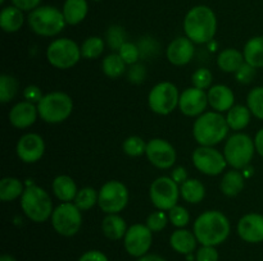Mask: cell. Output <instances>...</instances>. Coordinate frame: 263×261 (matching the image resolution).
<instances>
[{"mask_svg":"<svg viewBox=\"0 0 263 261\" xmlns=\"http://www.w3.org/2000/svg\"><path fill=\"white\" fill-rule=\"evenodd\" d=\"M186 37L195 44H207L213 40L217 31V19L211 8L198 5L187 12L184 20Z\"/></svg>","mask_w":263,"mask_h":261,"instance_id":"obj_1","label":"cell"},{"mask_svg":"<svg viewBox=\"0 0 263 261\" xmlns=\"http://www.w3.org/2000/svg\"><path fill=\"white\" fill-rule=\"evenodd\" d=\"M194 234L203 246H217L230 234V222L222 212L205 211L195 220Z\"/></svg>","mask_w":263,"mask_h":261,"instance_id":"obj_2","label":"cell"},{"mask_svg":"<svg viewBox=\"0 0 263 261\" xmlns=\"http://www.w3.org/2000/svg\"><path fill=\"white\" fill-rule=\"evenodd\" d=\"M229 124L220 113L208 112L200 115L194 123L193 133L197 142L202 146L217 145L228 136Z\"/></svg>","mask_w":263,"mask_h":261,"instance_id":"obj_3","label":"cell"},{"mask_svg":"<svg viewBox=\"0 0 263 261\" xmlns=\"http://www.w3.org/2000/svg\"><path fill=\"white\" fill-rule=\"evenodd\" d=\"M21 206L28 219L43 223L53 214L51 199L45 189L37 186L27 187L21 197Z\"/></svg>","mask_w":263,"mask_h":261,"instance_id":"obj_4","label":"cell"},{"mask_svg":"<svg viewBox=\"0 0 263 261\" xmlns=\"http://www.w3.org/2000/svg\"><path fill=\"white\" fill-rule=\"evenodd\" d=\"M31 30L40 36H55L66 26L63 12L54 7H37L28 14Z\"/></svg>","mask_w":263,"mask_h":261,"instance_id":"obj_5","label":"cell"},{"mask_svg":"<svg viewBox=\"0 0 263 261\" xmlns=\"http://www.w3.org/2000/svg\"><path fill=\"white\" fill-rule=\"evenodd\" d=\"M73 109L72 99L63 92H51L37 102V112L46 123H61L71 115Z\"/></svg>","mask_w":263,"mask_h":261,"instance_id":"obj_6","label":"cell"},{"mask_svg":"<svg viewBox=\"0 0 263 261\" xmlns=\"http://www.w3.org/2000/svg\"><path fill=\"white\" fill-rule=\"evenodd\" d=\"M254 141L249 136L244 133H236L231 136L225 145V155L226 161L235 169H243L248 166L252 158L254 155Z\"/></svg>","mask_w":263,"mask_h":261,"instance_id":"obj_7","label":"cell"},{"mask_svg":"<svg viewBox=\"0 0 263 261\" xmlns=\"http://www.w3.org/2000/svg\"><path fill=\"white\" fill-rule=\"evenodd\" d=\"M81 48L69 38H58L49 45L46 58L49 63L59 69L72 68L81 58Z\"/></svg>","mask_w":263,"mask_h":261,"instance_id":"obj_8","label":"cell"},{"mask_svg":"<svg viewBox=\"0 0 263 261\" xmlns=\"http://www.w3.org/2000/svg\"><path fill=\"white\" fill-rule=\"evenodd\" d=\"M51 224L59 234L66 235V237L74 235L82 224L80 209L71 202L61 204L51 214Z\"/></svg>","mask_w":263,"mask_h":261,"instance_id":"obj_9","label":"cell"},{"mask_svg":"<svg viewBox=\"0 0 263 261\" xmlns=\"http://www.w3.org/2000/svg\"><path fill=\"white\" fill-rule=\"evenodd\" d=\"M148 101L151 109L157 114H170L180 101L177 87L171 82H161L152 89Z\"/></svg>","mask_w":263,"mask_h":261,"instance_id":"obj_10","label":"cell"},{"mask_svg":"<svg viewBox=\"0 0 263 261\" xmlns=\"http://www.w3.org/2000/svg\"><path fill=\"white\" fill-rule=\"evenodd\" d=\"M128 202V191L121 182L109 181L100 188L98 205L108 214L122 211Z\"/></svg>","mask_w":263,"mask_h":261,"instance_id":"obj_11","label":"cell"},{"mask_svg":"<svg viewBox=\"0 0 263 261\" xmlns=\"http://www.w3.org/2000/svg\"><path fill=\"white\" fill-rule=\"evenodd\" d=\"M149 194L154 206L164 211L176 206L180 189L174 179L168 177H161L152 183Z\"/></svg>","mask_w":263,"mask_h":261,"instance_id":"obj_12","label":"cell"},{"mask_svg":"<svg viewBox=\"0 0 263 261\" xmlns=\"http://www.w3.org/2000/svg\"><path fill=\"white\" fill-rule=\"evenodd\" d=\"M193 163L195 168L207 176H218L226 168V158L220 151L211 146H200L193 153Z\"/></svg>","mask_w":263,"mask_h":261,"instance_id":"obj_13","label":"cell"},{"mask_svg":"<svg viewBox=\"0 0 263 261\" xmlns=\"http://www.w3.org/2000/svg\"><path fill=\"white\" fill-rule=\"evenodd\" d=\"M152 240V230L146 225L135 224L126 232L125 248L134 257H141L151 248Z\"/></svg>","mask_w":263,"mask_h":261,"instance_id":"obj_14","label":"cell"},{"mask_svg":"<svg viewBox=\"0 0 263 261\" xmlns=\"http://www.w3.org/2000/svg\"><path fill=\"white\" fill-rule=\"evenodd\" d=\"M146 156L154 166L168 169L176 161V151L174 146L162 138H154L146 143Z\"/></svg>","mask_w":263,"mask_h":261,"instance_id":"obj_15","label":"cell"},{"mask_svg":"<svg viewBox=\"0 0 263 261\" xmlns=\"http://www.w3.org/2000/svg\"><path fill=\"white\" fill-rule=\"evenodd\" d=\"M208 104V95L203 90L197 87H190L185 90L180 95L179 106L182 114L187 117H195V115L202 114L205 110Z\"/></svg>","mask_w":263,"mask_h":261,"instance_id":"obj_16","label":"cell"},{"mask_svg":"<svg viewBox=\"0 0 263 261\" xmlns=\"http://www.w3.org/2000/svg\"><path fill=\"white\" fill-rule=\"evenodd\" d=\"M45 151V145L41 136L36 133H27L22 136L17 143V155L25 163H36L41 159Z\"/></svg>","mask_w":263,"mask_h":261,"instance_id":"obj_17","label":"cell"},{"mask_svg":"<svg viewBox=\"0 0 263 261\" xmlns=\"http://www.w3.org/2000/svg\"><path fill=\"white\" fill-rule=\"evenodd\" d=\"M238 233L246 242L258 243L263 241V215L247 214L239 220Z\"/></svg>","mask_w":263,"mask_h":261,"instance_id":"obj_18","label":"cell"},{"mask_svg":"<svg viewBox=\"0 0 263 261\" xmlns=\"http://www.w3.org/2000/svg\"><path fill=\"white\" fill-rule=\"evenodd\" d=\"M194 56V42L189 37H179L167 48V58L175 66H185Z\"/></svg>","mask_w":263,"mask_h":261,"instance_id":"obj_19","label":"cell"},{"mask_svg":"<svg viewBox=\"0 0 263 261\" xmlns=\"http://www.w3.org/2000/svg\"><path fill=\"white\" fill-rule=\"evenodd\" d=\"M37 107L30 101L15 104L9 113V120L14 127L27 128L35 123L37 118Z\"/></svg>","mask_w":263,"mask_h":261,"instance_id":"obj_20","label":"cell"},{"mask_svg":"<svg viewBox=\"0 0 263 261\" xmlns=\"http://www.w3.org/2000/svg\"><path fill=\"white\" fill-rule=\"evenodd\" d=\"M208 102L217 112H226L234 106V92L223 84L211 87L208 91Z\"/></svg>","mask_w":263,"mask_h":261,"instance_id":"obj_21","label":"cell"},{"mask_svg":"<svg viewBox=\"0 0 263 261\" xmlns=\"http://www.w3.org/2000/svg\"><path fill=\"white\" fill-rule=\"evenodd\" d=\"M197 241L195 234L184 229L176 230L175 233H172L171 238H170L171 247L176 252L182 253V255H190L197 247Z\"/></svg>","mask_w":263,"mask_h":261,"instance_id":"obj_22","label":"cell"},{"mask_svg":"<svg viewBox=\"0 0 263 261\" xmlns=\"http://www.w3.org/2000/svg\"><path fill=\"white\" fill-rule=\"evenodd\" d=\"M244 60L254 68L263 67V36L251 38L244 46Z\"/></svg>","mask_w":263,"mask_h":261,"instance_id":"obj_23","label":"cell"},{"mask_svg":"<svg viewBox=\"0 0 263 261\" xmlns=\"http://www.w3.org/2000/svg\"><path fill=\"white\" fill-rule=\"evenodd\" d=\"M87 14L86 0H66L63 5L64 19L68 25H79Z\"/></svg>","mask_w":263,"mask_h":261,"instance_id":"obj_24","label":"cell"},{"mask_svg":"<svg viewBox=\"0 0 263 261\" xmlns=\"http://www.w3.org/2000/svg\"><path fill=\"white\" fill-rule=\"evenodd\" d=\"M53 192L61 201L69 202L76 199L77 187L68 176H59L53 182Z\"/></svg>","mask_w":263,"mask_h":261,"instance_id":"obj_25","label":"cell"},{"mask_svg":"<svg viewBox=\"0 0 263 261\" xmlns=\"http://www.w3.org/2000/svg\"><path fill=\"white\" fill-rule=\"evenodd\" d=\"M23 13L17 7H5L0 13V26L5 32H15L23 25Z\"/></svg>","mask_w":263,"mask_h":261,"instance_id":"obj_26","label":"cell"},{"mask_svg":"<svg viewBox=\"0 0 263 261\" xmlns=\"http://www.w3.org/2000/svg\"><path fill=\"white\" fill-rule=\"evenodd\" d=\"M102 229L105 237L115 241L125 237L126 232H127V229H126V222L122 217L116 214H108L104 217V220L102 223Z\"/></svg>","mask_w":263,"mask_h":261,"instance_id":"obj_27","label":"cell"},{"mask_svg":"<svg viewBox=\"0 0 263 261\" xmlns=\"http://www.w3.org/2000/svg\"><path fill=\"white\" fill-rule=\"evenodd\" d=\"M244 55L235 49H226L221 51L217 58V64L223 72L235 73L244 64Z\"/></svg>","mask_w":263,"mask_h":261,"instance_id":"obj_28","label":"cell"},{"mask_svg":"<svg viewBox=\"0 0 263 261\" xmlns=\"http://www.w3.org/2000/svg\"><path fill=\"white\" fill-rule=\"evenodd\" d=\"M180 193H181L182 199L189 204H198L204 199L205 188L202 182L198 179H186L181 184Z\"/></svg>","mask_w":263,"mask_h":261,"instance_id":"obj_29","label":"cell"},{"mask_svg":"<svg viewBox=\"0 0 263 261\" xmlns=\"http://www.w3.org/2000/svg\"><path fill=\"white\" fill-rule=\"evenodd\" d=\"M251 120V110L244 105H235L228 112L226 122L229 127L234 130H240L249 124Z\"/></svg>","mask_w":263,"mask_h":261,"instance_id":"obj_30","label":"cell"},{"mask_svg":"<svg viewBox=\"0 0 263 261\" xmlns=\"http://www.w3.org/2000/svg\"><path fill=\"white\" fill-rule=\"evenodd\" d=\"M244 188V177L240 171L230 170L223 176L221 181V191L226 196H236Z\"/></svg>","mask_w":263,"mask_h":261,"instance_id":"obj_31","label":"cell"},{"mask_svg":"<svg viewBox=\"0 0 263 261\" xmlns=\"http://www.w3.org/2000/svg\"><path fill=\"white\" fill-rule=\"evenodd\" d=\"M23 192H25V189H23V184L21 183L20 179L7 177L0 182V199L3 201L15 200L17 197L22 196Z\"/></svg>","mask_w":263,"mask_h":261,"instance_id":"obj_32","label":"cell"},{"mask_svg":"<svg viewBox=\"0 0 263 261\" xmlns=\"http://www.w3.org/2000/svg\"><path fill=\"white\" fill-rule=\"evenodd\" d=\"M126 63L121 58L120 54H110L103 60V72L110 78H117L125 72Z\"/></svg>","mask_w":263,"mask_h":261,"instance_id":"obj_33","label":"cell"},{"mask_svg":"<svg viewBox=\"0 0 263 261\" xmlns=\"http://www.w3.org/2000/svg\"><path fill=\"white\" fill-rule=\"evenodd\" d=\"M103 50H104V42L98 36H92V37L86 38L81 46L82 56H85L87 59L99 58L102 55Z\"/></svg>","mask_w":263,"mask_h":261,"instance_id":"obj_34","label":"cell"},{"mask_svg":"<svg viewBox=\"0 0 263 261\" xmlns=\"http://www.w3.org/2000/svg\"><path fill=\"white\" fill-rule=\"evenodd\" d=\"M98 197H99V194L97 193L94 188L86 187V188H82L77 192L76 199H74V205L80 210H89L97 204Z\"/></svg>","mask_w":263,"mask_h":261,"instance_id":"obj_35","label":"cell"},{"mask_svg":"<svg viewBox=\"0 0 263 261\" xmlns=\"http://www.w3.org/2000/svg\"><path fill=\"white\" fill-rule=\"evenodd\" d=\"M18 90V83L15 78L8 74H3L0 77V101L8 102L15 96Z\"/></svg>","mask_w":263,"mask_h":261,"instance_id":"obj_36","label":"cell"},{"mask_svg":"<svg viewBox=\"0 0 263 261\" xmlns=\"http://www.w3.org/2000/svg\"><path fill=\"white\" fill-rule=\"evenodd\" d=\"M248 107L254 117L263 119V87H256L248 95Z\"/></svg>","mask_w":263,"mask_h":261,"instance_id":"obj_37","label":"cell"},{"mask_svg":"<svg viewBox=\"0 0 263 261\" xmlns=\"http://www.w3.org/2000/svg\"><path fill=\"white\" fill-rule=\"evenodd\" d=\"M123 151L130 156H140L146 151V143L138 136H131L123 142Z\"/></svg>","mask_w":263,"mask_h":261,"instance_id":"obj_38","label":"cell"},{"mask_svg":"<svg viewBox=\"0 0 263 261\" xmlns=\"http://www.w3.org/2000/svg\"><path fill=\"white\" fill-rule=\"evenodd\" d=\"M108 44L115 50H120L121 46L125 44V31L120 26H112L107 33Z\"/></svg>","mask_w":263,"mask_h":261,"instance_id":"obj_39","label":"cell"},{"mask_svg":"<svg viewBox=\"0 0 263 261\" xmlns=\"http://www.w3.org/2000/svg\"><path fill=\"white\" fill-rule=\"evenodd\" d=\"M118 54H120L121 58L123 59L126 64H134L138 61L139 56H140V51H139V48L136 45L131 42H125L118 50Z\"/></svg>","mask_w":263,"mask_h":261,"instance_id":"obj_40","label":"cell"},{"mask_svg":"<svg viewBox=\"0 0 263 261\" xmlns=\"http://www.w3.org/2000/svg\"><path fill=\"white\" fill-rule=\"evenodd\" d=\"M170 220H171V223L175 227H185L190 220L189 212H187L185 207L177 206L176 205V206L170 210Z\"/></svg>","mask_w":263,"mask_h":261,"instance_id":"obj_41","label":"cell"},{"mask_svg":"<svg viewBox=\"0 0 263 261\" xmlns=\"http://www.w3.org/2000/svg\"><path fill=\"white\" fill-rule=\"evenodd\" d=\"M167 224V216L162 210L156 212H152L146 219V227L152 230V232H161Z\"/></svg>","mask_w":263,"mask_h":261,"instance_id":"obj_42","label":"cell"},{"mask_svg":"<svg viewBox=\"0 0 263 261\" xmlns=\"http://www.w3.org/2000/svg\"><path fill=\"white\" fill-rule=\"evenodd\" d=\"M192 81L194 87H197V89H208L211 86V83H212V73L210 72V69L200 68L193 74Z\"/></svg>","mask_w":263,"mask_h":261,"instance_id":"obj_43","label":"cell"},{"mask_svg":"<svg viewBox=\"0 0 263 261\" xmlns=\"http://www.w3.org/2000/svg\"><path fill=\"white\" fill-rule=\"evenodd\" d=\"M236 79H238L240 83H249L252 82V79L256 76V68L252 66H249L248 63H244L238 71L235 72Z\"/></svg>","mask_w":263,"mask_h":261,"instance_id":"obj_44","label":"cell"},{"mask_svg":"<svg viewBox=\"0 0 263 261\" xmlns=\"http://www.w3.org/2000/svg\"><path fill=\"white\" fill-rule=\"evenodd\" d=\"M197 261H218V252L213 246H203L197 252Z\"/></svg>","mask_w":263,"mask_h":261,"instance_id":"obj_45","label":"cell"},{"mask_svg":"<svg viewBox=\"0 0 263 261\" xmlns=\"http://www.w3.org/2000/svg\"><path fill=\"white\" fill-rule=\"evenodd\" d=\"M23 95H25V99L30 102H39L43 99L41 90L37 86H33V84L26 87L25 91H23Z\"/></svg>","mask_w":263,"mask_h":261,"instance_id":"obj_46","label":"cell"},{"mask_svg":"<svg viewBox=\"0 0 263 261\" xmlns=\"http://www.w3.org/2000/svg\"><path fill=\"white\" fill-rule=\"evenodd\" d=\"M12 3L21 10H33L39 7L41 0H12Z\"/></svg>","mask_w":263,"mask_h":261,"instance_id":"obj_47","label":"cell"},{"mask_svg":"<svg viewBox=\"0 0 263 261\" xmlns=\"http://www.w3.org/2000/svg\"><path fill=\"white\" fill-rule=\"evenodd\" d=\"M79 261H108V258L100 251H89V252L84 253Z\"/></svg>","mask_w":263,"mask_h":261,"instance_id":"obj_48","label":"cell"},{"mask_svg":"<svg viewBox=\"0 0 263 261\" xmlns=\"http://www.w3.org/2000/svg\"><path fill=\"white\" fill-rule=\"evenodd\" d=\"M171 178L176 182L177 184H182L187 179V173L185 170V168L182 166H177V168L174 169L171 174Z\"/></svg>","mask_w":263,"mask_h":261,"instance_id":"obj_49","label":"cell"},{"mask_svg":"<svg viewBox=\"0 0 263 261\" xmlns=\"http://www.w3.org/2000/svg\"><path fill=\"white\" fill-rule=\"evenodd\" d=\"M144 74L145 73H144V71L141 67H139V66L133 67V68H131V72H130V78L135 82H140L141 79L144 78Z\"/></svg>","mask_w":263,"mask_h":261,"instance_id":"obj_50","label":"cell"},{"mask_svg":"<svg viewBox=\"0 0 263 261\" xmlns=\"http://www.w3.org/2000/svg\"><path fill=\"white\" fill-rule=\"evenodd\" d=\"M254 146H256L257 153L263 158V128L257 132L256 138H254Z\"/></svg>","mask_w":263,"mask_h":261,"instance_id":"obj_51","label":"cell"},{"mask_svg":"<svg viewBox=\"0 0 263 261\" xmlns=\"http://www.w3.org/2000/svg\"><path fill=\"white\" fill-rule=\"evenodd\" d=\"M138 261H166L163 257L158 255H144Z\"/></svg>","mask_w":263,"mask_h":261,"instance_id":"obj_52","label":"cell"},{"mask_svg":"<svg viewBox=\"0 0 263 261\" xmlns=\"http://www.w3.org/2000/svg\"><path fill=\"white\" fill-rule=\"evenodd\" d=\"M0 261H15L14 257L10 255H3L2 257H0Z\"/></svg>","mask_w":263,"mask_h":261,"instance_id":"obj_53","label":"cell"},{"mask_svg":"<svg viewBox=\"0 0 263 261\" xmlns=\"http://www.w3.org/2000/svg\"><path fill=\"white\" fill-rule=\"evenodd\" d=\"M4 2H5V0H0V4H3Z\"/></svg>","mask_w":263,"mask_h":261,"instance_id":"obj_54","label":"cell"}]
</instances>
